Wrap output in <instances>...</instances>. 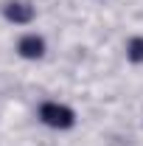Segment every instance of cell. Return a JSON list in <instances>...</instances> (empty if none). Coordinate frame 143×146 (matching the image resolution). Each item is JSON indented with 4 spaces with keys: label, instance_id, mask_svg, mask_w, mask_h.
Masks as SVG:
<instances>
[{
    "label": "cell",
    "instance_id": "1",
    "mask_svg": "<svg viewBox=\"0 0 143 146\" xmlns=\"http://www.w3.org/2000/svg\"><path fill=\"white\" fill-rule=\"evenodd\" d=\"M39 118H42L48 127H56V129H68V127H73V121H76L73 110L62 107V104H42Z\"/></svg>",
    "mask_w": 143,
    "mask_h": 146
},
{
    "label": "cell",
    "instance_id": "2",
    "mask_svg": "<svg viewBox=\"0 0 143 146\" xmlns=\"http://www.w3.org/2000/svg\"><path fill=\"white\" fill-rule=\"evenodd\" d=\"M3 14H6V20H11V23H31V20H34V9H31L28 3L9 0V3L3 6Z\"/></svg>",
    "mask_w": 143,
    "mask_h": 146
},
{
    "label": "cell",
    "instance_id": "3",
    "mask_svg": "<svg viewBox=\"0 0 143 146\" xmlns=\"http://www.w3.org/2000/svg\"><path fill=\"white\" fill-rule=\"evenodd\" d=\"M17 51L23 56H25V59H39V56L45 54V42H42V39H39V36H23V39H20V45H17Z\"/></svg>",
    "mask_w": 143,
    "mask_h": 146
},
{
    "label": "cell",
    "instance_id": "4",
    "mask_svg": "<svg viewBox=\"0 0 143 146\" xmlns=\"http://www.w3.org/2000/svg\"><path fill=\"white\" fill-rule=\"evenodd\" d=\"M126 54H129V59H132V62H143V36H135V39L129 42Z\"/></svg>",
    "mask_w": 143,
    "mask_h": 146
}]
</instances>
